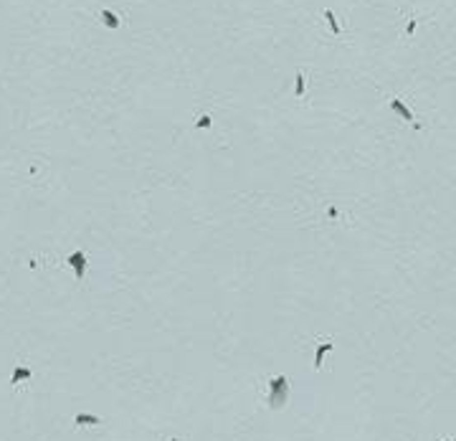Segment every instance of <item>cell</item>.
<instances>
[{
  "mask_svg": "<svg viewBox=\"0 0 456 441\" xmlns=\"http://www.w3.org/2000/svg\"><path fill=\"white\" fill-rule=\"evenodd\" d=\"M289 401V378L287 375H276L269 380V408L279 411V408H284V403Z\"/></svg>",
  "mask_w": 456,
  "mask_h": 441,
  "instance_id": "1",
  "label": "cell"
},
{
  "mask_svg": "<svg viewBox=\"0 0 456 441\" xmlns=\"http://www.w3.org/2000/svg\"><path fill=\"white\" fill-rule=\"evenodd\" d=\"M66 264L73 267V271H76V282H84V276H86V254L84 251H73V254L66 256Z\"/></svg>",
  "mask_w": 456,
  "mask_h": 441,
  "instance_id": "2",
  "label": "cell"
},
{
  "mask_svg": "<svg viewBox=\"0 0 456 441\" xmlns=\"http://www.w3.org/2000/svg\"><path fill=\"white\" fill-rule=\"evenodd\" d=\"M390 109H393L395 114H401V120H403V122H413V112H410L401 99H390Z\"/></svg>",
  "mask_w": 456,
  "mask_h": 441,
  "instance_id": "3",
  "label": "cell"
},
{
  "mask_svg": "<svg viewBox=\"0 0 456 441\" xmlns=\"http://www.w3.org/2000/svg\"><path fill=\"white\" fill-rule=\"evenodd\" d=\"M28 378H31V368L28 365H16V370H13V375H10V383L21 386L23 380H28Z\"/></svg>",
  "mask_w": 456,
  "mask_h": 441,
  "instance_id": "4",
  "label": "cell"
},
{
  "mask_svg": "<svg viewBox=\"0 0 456 441\" xmlns=\"http://www.w3.org/2000/svg\"><path fill=\"white\" fill-rule=\"evenodd\" d=\"M99 18H101V23H104L107 28H112V31L120 28V18H117V13H112V10H101Z\"/></svg>",
  "mask_w": 456,
  "mask_h": 441,
  "instance_id": "5",
  "label": "cell"
},
{
  "mask_svg": "<svg viewBox=\"0 0 456 441\" xmlns=\"http://www.w3.org/2000/svg\"><path fill=\"white\" fill-rule=\"evenodd\" d=\"M73 423H76V426H99L101 418H99V416H92V414H76Z\"/></svg>",
  "mask_w": 456,
  "mask_h": 441,
  "instance_id": "6",
  "label": "cell"
},
{
  "mask_svg": "<svg viewBox=\"0 0 456 441\" xmlns=\"http://www.w3.org/2000/svg\"><path fill=\"white\" fill-rule=\"evenodd\" d=\"M325 16V21H327V25H330V31L335 33V36H340V25H337V18H335V13L332 10H325L322 13Z\"/></svg>",
  "mask_w": 456,
  "mask_h": 441,
  "instance_id": "7",
  "label": "cell"
},
{
  "mask_svg": "<svg viewBox=\"0 0 456 441\" xmlns=\"http://www.w3.org/2000/svg\"><path fill=\"white\" fill-rule=\"evenodd\" d=\"M330 350H332V343H325V345L317 350V355H314V368H322V360H325V355H327Z\"/></svg>",
  "mask_w": 456,
  "mask_h": 441,
  "instance_id": "8",
  "label": "cell"
},
{
  "mask_svg": "<svg viewBox=\"0 0 456 441\" xmlns=\"http://www.w3.org/2000/svg\"><path fill=\"white\" fill-rule=\"evenodd\" d=\"M294 94H297V97H304V74H302V71L297 74V86H294Z\"/></svg>",
  "mask_w": 456,
  "mask_h": 441,
  "instance_id": "9",
  "label": "cell"
},
{
  "mask_svg": "<svg viewBox=\"0 0 456 441\" xmlns=\"http://www.w3.org/2000/svg\"><path fill=\"white\" fill-rule=\"evenodd\" d=\"M205 127H211V117L208 114H200L198 122H195V129H205Z\"/></svg>",
  "mask_w": 456,
  "mask_h": 441,
  "instance_id": "10",
  "label": "cell"
},
{
  "mask_svg": "<svg viewBox=\"0 0 456 441\" xmlns=\"http://www.w3.org/2000/svg\"><path fill=\"white\" fill-rule=\"evenodd\" d=\"M413 33H416V18H410L406 25V36H413Z\"/></svg>",
  "mask_w": 456,
  "mask_h": 441,
  "instance_id": "11",
  "label": "cell"
},
{
  "mask_svg": "<svg viewBox=\"0 0 456 441\" xmlns=\"http://www.w3.org/2000/svg\"><path fill=\"white\" fill-rule=\"evenodd\" d=\"M327 218H337V208L332 205V208H327Z\"/></svg>",
  "mask_w": 456,
  "mask_h": 441,
  "instance_id": "12",
  "label": "cell"
},
{
  "mask_svg": "<svg viewBox=\"0 0 456 441\" xmlns=\"http://www.w3.org/2000/svg\"><path fill=\"white\" fill-rule=\"evenodd\" d=\"M444 441H451V439H444Z\"/></svg>",
  "mask_w": 456,
  "mask_h": 441,
  "instance_id": "13",
  "label": "cell"
}]
</instances>
